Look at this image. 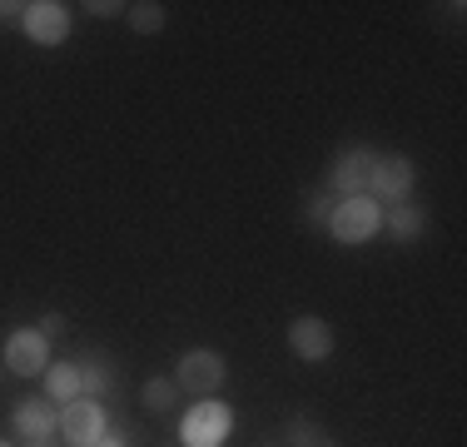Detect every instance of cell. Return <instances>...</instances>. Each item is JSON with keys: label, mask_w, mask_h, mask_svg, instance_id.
<instances>
[{"label": "cell", "mask_w": 467, "mask_h": 447, "mask_svg": "<svg viewBox=\"0 0 467 447\" xmlns=\"http://www.w3.org/2000/svg\"><path fill=\"white\" fill-rule=\"evenodd\" d=\"M373 164H378V150H368V144H353V150H343L338 160H333V189H338L343 199L353 194H368V179H373Z\"/></svg>", "instance_id": "ba28073f"}, {"label": "cell", "mask_w": 467, "mask_h": 447, "mask_svg": "<svg viewBox=\"0 0 467 447\" xmlns=\"http://www.w3.org/2000/svg\"><path fill=\"white\" fill-rule=\"evenodd\" d=\"M95 447H125V442H119V438H99Z\"/></svg>", "instance_id": "ffe728a7"}, {"label": "cell", "mask_w": 467, "mask_h": 447, "mask_svg": "<svg viewBox=\"0 0 467 447\" xmlns=\"http://www.w3.org/2000/svg\"><path fill=\"white\" fill-rule=\"evenodd\" d=\"M140 402H144V412H170L174 402H180V383H174V378H150V383L140 388Z\"/></svg>", "instance_id": "4fadbf2b"}, {"label": "cell", "mask_w": 467, "mask_h": 447, "mask_svg": "<svg viewBox=\"0 0 467 447\" xmlns=\"http://www.w3.org/2000/svg\"><path fill=\"white\" fill-rule=\"evenodd\" d=\"M422 229H428V214H422V209H413V204H398L393 209V239L398 244L422 239Z\"/></svg>", "instance_id": "5bb4252c"}, {"label": "cell", "mask_w": 467, "mask_h": 447, "mask_svg": "<svg viewBox=\"0 0 467 447\" xmlns=\"http://www.w3.org/2000/svg\"><path fill=\"white\" fill-rule=\"evenodd\" d=\"M378 229H383V209H378L368 194H353V199H338V204H333L328 234L338 244H368Z\"/></svg>", "instance_id": "6da1fadb"}, {"label": "cell", "mask_w": 467, "mask_h": 447, "mask_svg": "<svg viewBox=\"0 0 467 447\" xmlns=\"http://www.w3.org/2000/svg\"><path fill=\"white\" fill-rule=\"evenodd\" d=\"M0 20H26V5L20 0H0Z\"/></svg>", "instance_id": "d6986e66"}, {"label": "cell", "mask_w": 467, "mask_h": 447, "mask_svg": "<svg viewBox=\"0 0 467 447\" xmlns=\"http://www.w3.org/2000/svg\"><path fill=\"white\" fill-rule=\"evenodd\" d=\"M10 428H16L20 442H50V432H60V412L40 398H26L10 412Z\"/></svg>", "instance_id": "30bf717a"}, {"label": "cell", "mask_w": 467, "mask_h": 447, "mask_svg": "<svg viewBox=\"0 0 467 447\" xmlns=\"http://www.w3.org/2000/svg\"><path fill=\"white\" fill-rule=\"evenodd\" d=\"M308 219H314V224H328V219H333V199H324V194L308 199Z\"/></svg>", "instance_id": "2e32d148"}, {"label": "cell", "mask_w": 467, "mask_h": 447, "mask_svg": "<svg viewBox=\"0 0 467 447\" xmlns=\"http://www.w3.org/2000/svg\"><path fill=\"white\" fill-rule=\"evenodd\" d=\"M26 447H50V442H26Z\"/></svg>", "instance_id": "7402d4cb"}, {"label": "cell", "mask_w": 467, "mask_h": 447, "mask_svg": "<svg viewBox=\"0 0 467 447\" xmlns=\"http://www.w3.org/2000/svg\"><path fill=\"white\" fill-rule=\"evenodd\" d=\"M5 368L16 378H40L50 368V338L40 328H20L5 338Z\"/></svg>", "instance_id": "5b68a950"}, {"label": "cell", "mask_w": 467, "mask_h": 447, "mask_svg": "<svg viewBox=\"0 0 467 447\" xmlns=\"http://www.w3.org/2000/svg\"><path fill=\"white\" fill-rule=\"evenodd\" d=\"M40 333H46V338L65 333V313H46V318H40Z\"/></svg>", "instance_id": "e0dca14e"}, {"label": "cell", "mask_w": 467, "mask_h": 447, "mask_svg": "<svg viewBox=\"0 0 467 447\" xmlns=\"http://www.w3.org/2000/svg\"><path fill=\"white\" fill-rule=\"evenodd\" d=\"M314 447H338V442H328V438H318V442H314Z\"/></svg>", "instance_id": "44dd1931"}, {"label": "cell", "mask_w": 467, "mask_h": 447, "mask_svg": "<svg viewBox=\"0 0 467 447\" xmlns=\"http://www.w3.org/2000/svg\"><path fill=\"white\" fill-rule=\"evenodd\" d=\"M229 428H234V412L224 408V402L199 398L194 408H189V418H184L180 432H184V447H224Z\"/></svg>", "instance_id": "277c9868"}, {"label": "cell", "mask_w": 467, "mask_h": 447, "mask_svg": "<svg viewBox=\"0 0 467 447\" xmlns=\"http://www.w3.org/2000/svg\"><path fill=\"white\" fill-rule=\"evenodd\" d=\"M288 348H294L304 363H324V358L333 353V328L318 313H304V318L288 323Z\"/></svg>", "instance_id": "9c48e42d"}, {"label": "cell", "mask_w": 467, "mask_h": 447, "mask_svg": "<svg viewBox=\"0 0 467 447\" xmlns=\"http://www.w3.org/2000/svg\"><path fill=\"white\" fill-rule=\"evenodd\" d=\"M413 160L408 154H378L373 164V179H368V199L378 209L383 204H403L408 194H413Z\"/></svg>", "instance_id": "3957f363"}, {"label": "cell", "mask_w": 467, "mask_h": 447, "mask_svg": "<svg viewBox=\"0 0 467 447\" xmlns=\"http://www.w3.org/2000/svg\"><path fill=\"white\" fill-rule=\"evenodd\" d=\"M224 378H229V368L214 348H189L180 358V368H174L180 393H194V398H214L219 388H224Z\"/></svg>", "instance_id": "7a4b0ae2"}, {"label": "cell", "mask_w": 467, "mask_h": 447, "mask_svg": "<svg viewBox=\"0 0 467 447\" xmlns=\"http://www.w3.org/2000/svg\"><path fill=\"white\" fill-rule=\"evenodd\" d=\"M20 26L36 45H65L70 40V5L65 0H30Z\"/></svg>", "instance_id": "52a82bcc"}, {"label": "cell", "mask_w": 467, "mask_h": 447, "mask_svg": "<svg viewBox=\"0 0 467 447\" xmlns=\"http://www.w3.org/2000/svg\"><path fill=\"white\" fill-rule=\"evenodd\" d=\"M0 447H10V442H0Z\"/></svg>", "instance_id": "603a6c76"}, {"label": "cell", "mask_w": 467, "mask_h": 447, "mask_svg": "<svg viewBox=\"0 0 467 447\" xmlns=\"http://www.w3.org/2000/svg\"><path fill=\"white\" fill-rule=\"evenodd\" d=\"M284 438L294 442V447H314V442H318V428H314V422H304V418H288Z\"/></svg>", "instance_id": "9a60e30c"}, {"label": "cell", "mask_w": 467, "mask_h": 447, "mask_svg": "<svg viewBox=\"0 0 467 447\" xmlns=\"http://www.w3.org/2000/svg\"><path fill=\"white\" fill-rule=\"evenodd\" d=\"M125 20L135 36H160L164 30V5L160 0H135V5H125Z\"/></svg>", "instance_id": "7c38bea8"}, {"label": "cell", "mask_w": 467, "mask_h": 447, "mask_svg": "<svg viewBox=\"0 0 467 447\" xmlns=\"http://www.w3.org/2000/svg\"><path fill=\"white\" fill-rule=\"evenodd\" d=\"M85 10H90V16H99V20H105V16H119V10H125V5H115V0H90V5H85Z\"/></svg>", "instance_id": "ac0fdd59"}, {"label": "cell", "mask_w": 467, "mask_h": 447, "mask_svg": "<svg viewBox=\"0 0 467 447\" xmlns=\"http://www.w3.org/2000/svg\"><path fill=\"white\" fill-rule=\"evenodd\" d=\"M40 378H46V398L60 402V408L80 398V363H50Z\"/></svg>", "instance_id": "8fae6325"}, {"label": "cell", "mask_w": 467, "mask_h": 447, "mask_svg": "<svg viewBox=\"0 0 467 447\" xmlns=\"http://www.w3.org/2000/svg\"><path fill=\"white\" fill-rule=\"evenodd\" d=\"M60 438L70 447H95L105 438V408L95 398H75L60 408Z\"/></svg>", "instance_id": "8992f818"}]
</instances>
